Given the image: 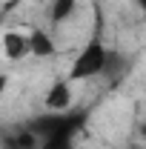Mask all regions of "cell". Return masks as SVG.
I'll return each instance as SVG.
<instances>
[{
    "label": "cell",
    "mask_w": 146,
    "mask_h": 149,
    "mask_svg": "<svg viewBox=\"0 0 146 149\" xmlns=\"http://www.w3.org/2000/svg\"><path fill=\"white\" fill-rule=\"evenodd\" d=\"M3 55H6V60H23V57H29L32 55L29 32L26 35L23 32H15V29L3 32Z\"/></svg>",
    "instance_id": "4"
},
{
    "label": "cell",
    "mask_w": 146,
    "mask_h": 149,
    "mask_svg": "<svg viewBox=\"0 0 146 149\" xmlns=\"http://www.w3.org/2000/svg\"><path fill=\"white\" fill-rule=\"evenodd\" d=\"M135 6H138V9L143 12V17H146V0H135Z\"/></svg>",
    "instance_id": "8"
},
{
    "label": "cell",
    "mask_w": 146,
    "mask_h": 149,
    "mask_svg": "<svg viewBox=\"0 0 146 149\" xmlns=\"http://www.w3.org/2000/svg\"><path fill=\"white\" fill-rule=\"evenodd\" d=\"M109 57H112L109 46L100 40V35H92L89 40H86V46L77 52V57L72 60L66 77H69L72 83H77V80H89L95 74H103L106 66H109Z\"/></svg>",
    "instance_id": "2"
},
{
    "label": "cell",
    "mask_w": 146,
    "mask_h": 149,
    "mask_svg": "<svg viewBox=\"0 0 146 149\" xmlns=\"http://www.w3.org/2000/svg\"><path fill=\"white\" fill-rule=\"evenodd\" d=\"M83 123H86L83 109H66V112H49V115L32 118L29 126L43 141V149H69Z\"/></svg>",
    "instance_id": "1"
},
{
    "label": "cell",
    "mask_w": 146,
    "mask_h": 149,
    "mask_svg": "<svg viewBox=\"0 0 146 149\" xmlns=\"http://www.w3.org/2000/svg\"><path fill=\"white\" fill-rule=\"evenodd\" d=\"M29 43H32V57H40V60H46V57H52L57 52L55 37L49 35L46 29H40V26L29 29Z\"/></svg>",
    "instance_id": "5"
},
{
    "label": "cell",
    "mask_w": 146,
    "mask_h": 149,
    "mask_svg": "<svg viewBox=\"0 0 146 149\" xmlns=\"http://www.w3.org/2000/svg\"><path fill=\"white\" fill-rule=\"evenodd\" d=\"M74 9H77V0H52V6H49V20H52V26L69 23V17L74 15Z\"/></svg>",
    "instance_id": "7"
},
{
    "label": "cell",
    "mask_w": 146,
    "mask_h": 149,
    "mask_svg": "<svg viewBox=\"0 0 146 149\" xmlns=\"http://www.w3.org/2000/svg\"><path fill=\"white\" fill-rule=\"evenodd\" d=\"M140 135H143V138H146V120H143V123H140Z\"/></svg>",
    "instance_id": "9"
},
{
    "label": "cell",
    "mask_w": 146,
    "mask_h": 149,
    "mask_svg": "<svg viewBox=\"0 0 146 149\" xmlns=\"http://www.w3.org/2000/svg\"><path fill=\"white\" fill-rule=\"evenodd\" d=\"M72 80L69 77H60V80H55L49 89H46V109L49 112H66L72 109Z\"/></svg>",
    "instance_id": "3"
},
{
    "label": "cell",
    "mask_w": 146,
    "mask_h": 149,
    "mask_svg": "<svg viewBox=\"0 0 146 149\" xmlns=\"http://www.w3.org/2000/svg\"><path fill=\"white\" fill-rule=\"evenodd\" d=\"M3 146L6 149H43V141L37 138V132L32 126H23V129L6 135L3 138Z\"/></svg>",
    "instance_id": "6"
}]
</instances>
